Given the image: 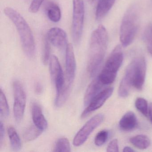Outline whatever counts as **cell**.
<instances>
[{"label": "cell", "mask_w": 152, "mask_h": 152, "mask_svg": "<svg viewBox=\"0 0 152 152\" xmlns=\"http://www.w3.org/2000/svg\"><path fill=\"white\" fill-rule=\"evenodd\" d=\"M107 42L106 29L103 25H99L92 32L90 40L87 72L91 77L96 75L104 60Z\"/></svg>", "instance_id": "6da1fadb"}, {"label": "cell", "mask_w": 152, "mask_h": 152, "mask_svg": "<svg viewBox=\"0 0 152 152\" xmlns=\"http://www.w3.org/2000/svg\"><path fill=\"white\" fill-rule=\"evenodd\" d=\"M4 13L15 26L25 54L28 57L33 58L35 56V41L29 25L23 17L12 8H5Z\"/></svg>", "instance_id": "7a4b0ae2"}, {"label": "cell", "mask_w": 152, "mask_h": 152, "mask_svg": "<svg viewBox=\"0 0 152 152\" xmlns=\"http://www.w3.org/2000/svg\"><path fill=\"white\" fill-rule=\"evenodd\" d=\"M139 22V10L137 6L132 5L125 12L120 27V39L123 47H128L132 43L137 34Z\"/></svg>", "instance_id": "3957f363"}, {"label": "cell", "mask_w": 152, "mask_h": 152, "mask_svg": "<svg viewBox=\"0 0 152 152\" xmlns=\"http://www.w3.org/2000/svg\"><path fill=\"white\" fill-rule=\"evenodd\" d=\"M146 64L143 57L134 58L128 66L122 80L137 89H142L145 78Z\"/></svg>", "instance_id": "277c9868"}, {"label": "cell", "mask_w": 152, "mask_h": 152, "mask_svg": "<svg viewBox=\"0 0 152 152\" xmlns=\"http://www.w3.org/2000/svg\"><path fill=\"white\" fill-rule=\"evenodd\" d=\"M123 61L121 46L118 45L113 50L106 60L98 78L104 85L113 83Z\"/></svg>", "instance_id": "5b68a950"}, {"label": "cell", "mask_w": 152, "mask_h": 152, "mask_svg": "<svg viewBox=\"0 0 152 152\" xmlns=\"http://www.w3.org/2000/svg\"><path fill=\"white\" fill-rule=\"evenodd\" d=\"M85 7L83 0H73L72 34L75 44L80 43L84 24Z\"/></svg>", "instance_id": "8992f818"}, {"label": "cell", "mask_w": 152, "mask_h": 152, "mask_svg": "<svg viewBox=\"0 0 152 152\" xmlns=\"http://www.w3.org/2000/svg\"><path fill=\"white\" fill-rule=\"evenodd\" d=\"M14 95L13 107L14 115L17 122H21L24 114L26 105V94L23 85L18 81L15 80L13 84Z\"/></svg>", "instance_id": "52a82bcc"}, {"label": "cell", "mask_w": 152, "mask_h": 152, "mask_svg": "<svg viewBox=\"0 0 152 152\" xmlns=\"http://www.w3.org/2000/svg\"><path fill=\"white\" fill-rule=\"evenodd\" d=\"M104 119V115L99 114L88 121L75 137L73 141L74 145L78 147L83 145L93 131L101 124Z\"/></svg>", "instance_id": "ba28073f"}, {"label": "cell", "mask_w": 152, "mask_h": 152, "mask_svg": "<svg viewBox=\"0 0 152 152\" xmlns=\"http://www.w3.org/2000/svg\"><path fill=\"white\" fill-rule=\"evenodd\" d=\"M50 70L51 80L57 93L63 88L65 80L59 60L54 55H52L50 59Z\"/></svg>", "instance_id": "9c48e42d"}, {"label": "cell", "mask_w": 152, "mask_h": 152, "mask_svg": "<svg viewBox=\"0 0 152 152\" xmlns=\"http://www.w3.org/2000/svg\"><path fill=\"white\" fill-rule=\"evenodd\" d=\"M113 91V88L112 87L107 88L101 91L87 105V107L82 113V118L87 117L92 112L101 107L106 101L112 96Z\"/></svg>", "instance_id": "30bf717a"}, {"label": "cell", "mask_w": 152, "mask_h": 152, "mask_svg": "<svg viewBox=\"0 0 152 152\" xmlns=\"http://www.w3.org/2000/svg\"><path fill=\"white\" fill-rule=\"evenodd\" d=\"M76 64L72 44H67L66 48L65 81L72 85L75 77Z\"/></svg>", "instance_id": "8fae6325"}, {"label": "cell", "mask_w": 152, "mask_h": 152, "mask_svg": "<svg viewBox=\"0 0 152 152\" xmlns=\"http://www.w3.org/2000/svg\"><path fill=\"white\" fill-rule=\"evenodd\" d=\"M47 39L53 46L60 49L67 46V35L64 30L59 27H54L49 30Z\"/></svg>", "instance_id": "7c38bea8"}, {"label": "cell", "mask_w": 152, "mask_h": 152, "mask_svg": "<svg viewBox=\"0 0 152 152\" xmlns=\"http://www.w3.org/2000/svg\"><path fill=\"white\" fill-rule=\"evenodd\" d=\"M32 117L34 125L42 131L48 128V123L45 118L40 106L36 102H33L31 106Z\"/></svg>", "instance_id": "4fadbf2b"}, {"label": "cell", "mask_w": 152, "mask_h": 152, "mask_svg": "<svg viewBox=\"0 0 152 152\" xmlns=\"http://www.w3.org/2000/svg\"><path fill=\"white\" fill-rule=\"evenodd\" d=\"M104 84L100 81L98 77L94 79L89 85L85 92L84 104L87 106L93 98L101 91Z\"/></svg>", "instance_id": "5bb4252c"}, {"label": "cell", "mask_w": 152, "mask_h": 152, "mask_svg": "<svg viewBox=\"0 0 152 152\" xmlns=\"http://www.w3.org/2000/svg\"><path fill=\"white\" fill-rule=\"evenodd\" d=\"M137 123V118L135 113L129 111L122 116L119 122V126L122 130L129 131L136 128Z\"/></svg>", "instance_id": "9a60e30c"}, {"label": "cell", "mask_w": 152, "mask_h": 152, "mask_svg": "<svg viewBox=\"0 0 152 152\" xmlns=\"http://www.w3.org/2000/svg\"><path fill=\"white\" fill-rule=\"evenodd\" d=\"M115 2V0H98L96 11V19L102 20L107 15Z\"/></svg>", "instance_id": "2e32d148"}, {"label": "cell", "mask_w": 152, "mask_h": 152, "mask_svg": "<svg viewBox=\"0 0 152 152\" xmlns=\"http://www.w3.org/2000/svg\"><path fill=\"white\" fill-rule=\"evenodd\" d=\"M45 9L47 15L50 21L54 23H57L60 21L61 12L57 4L53 2H48Z\"/></svg>", "instance_id": "e0dca14e"}, {"label": "cell", "mask_w": 152, "mask_h": 152, "mask_svg": "<svg viewBox=\"0 0 152 152\" xmlns=\"http://www.w3.org/2000/svg\"><path fill=\"white\" fill-rule=\"evenodd\" d=\"M72 85L65 81L63 88L56 93L55 101L56 106L61 107L65 103L71 93Z\"/></svg>", "instance_id": "ac0fdd59"}, {"label": "cell", "mask_w": 152, "mask_h": 152, "mask_svg": "<svg viewBox=\"0 0 152 152\" xmlns=\"http://www.w3.org/2000/svg\"><path fill=\"white\" fill-rule=\"evenodd\" d=\"M7 132L12 149L14 151H19L21 148L22 143L15 129L12 126H10L8 128Z\"/></svg>", "instance_id": "d6986e66"}, {"label": "cell", "mask_w": 152, "mask_h": 152, "mask_svg": "<svg viewBox=\"0 0 152 152\" xmlns=\"http://www.w3.org/2000/svg\"><path fill=\"white\" fill-rule=\"evenodd\" d=\"M130 141L133 145L140 149H146L150 145L149 138L144 135H137L132 137L130 139Z\"/></svg>", "instance_id": "ffe728a7"}, {"label": "cell", "mask_w": 152, "mask_h": 152, "mask_svg": "<svg viewBox=\"0 0 152 152\" xmlns=\"http://www.w3.org/2000/svg\"><path fill=\"white\" fill-rule=\"evenodd\" d=\"M43 131L35 125H32L27 128L23 133V138L26 142L33 141L36 139L42 133Z\"/></svg>", "instance_id": "44dd1931"}, {"label": "cell", "mask_w": 152, "mask_h": 152, "mask_svg": "<svg viewBox=\"0 0 152 152\" xmlns=\"http://www.w3.org/2000/svg\"><path fill=\"white\" fill-rule=\"evenodd\" d=\"M53 151L56 152H71V146L68 140L65 137L58 139L54 145Z\"/></svg>", "instance_id": "7402d4cb"}, {"label": "cell", "mask_w": 152, "mask_h": 152, "mask_svg": "<svg viewBox=\"0 0 152 152\" xmlns=\"http://www.w3.org/2000/svg\"><path fill=\"white\" fill-rule=\"evenodd\" d=\"M143 40L148 51L152 56V23L149 24L145 29L143 34Z\"/></svg>", "instance_id": "603a6c76"}, {"label": "cell", "mask_w": 152, "mask_h": 152, "mask_svg": "<svg viewBox=\"0 0 152 152\" xmlns=\"http://www.w3.org/2000/svg\"><path fill=\"white\" fill-rule=\"evenodd\" d=\"M0 113L4 117H8L10 114L9 106L7 98L1 89L0 91Z\"/></svg>", "instance_id": "cb8c5ba5"}, {"label": "cell", "mask_w": 152, "mask_h": 152, "mask_svg": "<svg viewBox=\"0 0 152 152\" xmlns=\"http://www.w3.org/2000/svg\"><path fill=\"white\" fill-rule=\"evenodd\" d=\"M137 109L143 115L147 116L148 115V107L147 101L143 98L139 97L136 99L135 103Z\"/></svg>", "instance_id": "d4e9b609"}, {"label": "cell", "mask_w": 152, "mask_h": 152, "mask_svg": "<svg viewBox=\"0 0 152 152\" xmlns=\"http://www.w3.org/2000/svg\"><path fill=\"white\" fill-rule=\"evenodd\" d=\"M108 132L106 130L100 131L96 135L95 138V145L97 146H101L105 143L108 137Z\"/></svg>", "instance_id": "484cf974"}, {"label": "cell", "mask_w": 152, "mask_h": 152, "mask_svg": "<svg viewBox=\"0 0 152 152\" xmlns=\"http://www.w3.org/2000/svg\"><path fill=\"white\" fill-rule=\"evenodd\" d=\"M50 48L49 42L45 39L43 44L42 53V60L44 65H47L50 59Z\"/></svg>", "instance_id": "4316f807"}, {"label": "cell", "mask_w": 152, "mask_h": 152, "mask_svg": "<svg viewBox=\"0 0 152 152\" xmlns=\"http://www.w3.org/2000/svg\"><path fill=\"white\" fill-rule=\"evenodd\" d=\"M44 1L45 0H32L29 7L30 12L32 13H37Z\"/></svg>", "instance_id": "83f0119b"}, {"label": "cell", "mask_w": 152, "mask_h": 152, "mask_svg": "<svg viewBox=\"0 0 152 152\" xmlns=\"http://www.w3.org/2000/svg\"><path fill=\"white\" fill-rule=\"evenodd\" d=\"M107 152H119L118 140L116 139L113 140L108 144L107 148Z\"/></svg>", "instance_id": "f1b7e54d"}, {"label": "cell", "mask_w": 152, "mask_h": 152, "mask_svg": "<svg viewBox=\"0 0 152 152\" xmlns=\"http://www.w3.org/2000/svg\"><path fill=\"white\" fill-rule=\"evenodd\" d=\"M5 130L4 124L2 121H1L0 124V144L1 145L3 140L5 137Z\"/></svg>", "instance_id": "f546056e"}, {"label": "cell", "mask_w": 152, "mask_h": 152, "mask_svg": "<svg viewBox=\"0 0 152 152\" xmlns=\"http://www.w3.org/2000/svg\"><path fill=\"white\" fill-rule=\"evenodd\" d=\"M34 91L38 95H40L43 91L42 85L40 83L37 82L34 86Z\"/></svg>", "instance_id": "4dcf8cb0"}, {"label": "cell", "mask_w": 152, "mask_h": 152, "mask_svg": "<svg viewBox=\"0 0 152 152\" xmlns=\"http://www.w3.org/2000/svg\"><path fill=\"white\" fill-rule=\"evenodd\" d=\"M148 115L149 116V119L151 121V123L152 124V103L149 104V107H148Z\"/></svg>", "instance_id": "1f68e13d"}, {"label": "cell", "mask_w": 152, "mask_h": 152, "mask_svg": "<svg viewBox=\"0 0 152 152\" xmlns=\"http://www.w3.org/2000/svg\"><path fill=\"white\" fill-rule=\"evenodd\" d=\"M123 151L124 152H133L135 151L134 149L129 146H126L124 148Z\"/></svg>", "instance_id": "d6a6232c"}, {"label": "cell", "mask_w": 152, "mask_h": 152, "mask_svg": "<svg viewBox=\"0 0 152 152\" xmlns=\"http://www.w3.org/2000/svg\"><path fill=\"white\" fill-rule=\"evenodd\" d=\"M87 1H88L89 2H90V3H92L95 0H87Z\"/></svg>", "instance_id": "836d02e7"}]
</instances>
